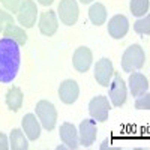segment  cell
<instances>
[{"instance_id":"obj_9","label":"cell","mask_w":150,"mask_h":150,"mask_svg":"<svg viewBox=\"0 0 150 150\" xmlns=\"http://www.w3.org/2000/svg\"><path fill=\"white\" fill-rule=\"evenodd\" d=\"M98 137L95 119H84L80 125V144L84 147H90Z\"/></svg>"},{"instance_id":"obj_27","label":"cell","mask_w":150,"mask_h":150,"mask_svg":"<svg viewBox=\"0 0 150 150\" xmlns=\"http://www.w3.org/2000/svg\"><path fill=\"white\" fill-rule=\"evenodd\" d=\"M38 2H39L42 6H50V5H53L54 0H38Z\"/></svg>"},{"instance_id":"obj_5","label":"cell","mask_w":150,"mask_h":150,"mask_svg":"<svg viewBox=\"0 0 150 150\" xmlns=\"http://www.w3.org/2000/svg\"><path fill=\"white\" fill-rule=\"evenodd\" d=\"M57 14L60 17V21L66 24V26H74L78 20V3L77 0H60L59 8H57Z\"/></svg>"},{"instance_id":"obj_1","label":"cell","mask_w":150,"mask_h":150,"mask_svg":"<svg viewBox=\"0 0 150 150\" xmlns=\"http://www.w3.org/2000/svg\"><path fill=\"white\" fill-rule=\"evenodd\" d=\"M21 53L20 45L11 39L2 38L0 39V83H12L20 71Z\"/></svg>"},{"instance_id":"obj_25","label":"cell","mask_w":150,"mask_h":150,"mask_svg":"<svg viewBox=\"0 0 150 150\" xmlns=\"http://www.w3.org/2000/svg\"><path fill=\"white\" fill-rule=\"evenodd\" d=\"M21 3H23V0H2V5L9 12H12V14H17L20 6H21Z\"/></svg>"},{"instance_id":"obj_26","label":"cell","mask_w":150,"mask_h":150,"mask_svg":"<svg viewBox=\"0 0 150 150\" xmlns=\"http://www.w3.org/2000/svg\"><path fill=\"white\" fill-rule=\"evenodd\" d=\"M8 149H9V143H8L6 135L0 132V150H8Z\"/></svg>"},{"instance_id":"obj_7","label":"cell","mask_w":150,"mask_h":150,"mask_svg":"<svg viewBox=\"0 0 150 150\" xmlns=\"http://www.w3.org/2000/svg\"><path fill=\"white\" fill-rule=\"evenodd\" d=\"M89 112L92 119L98 122H107L108 114H110V104H108V98L107 96H95L92 101L89 102Z\"/></svg>"},{"instance_id":"obj_15","label":"cell","mask_w":150,"mask_h":150,"mask_svg":"<svg viewBox=\"0 0 150 150\" xmlns=\"http://www.w3.org/2000/svg\"><path fill=\"white\" fill-rule=\"evenodd\" d=\"M128 84H129V90H131L132 96H135V98L149 90V81L141 72H135V71L131 72Z\"/></svg>"},{"instance_id":"obj_18","label":"cell","mask_w":150,"mask_h":150,"mask_svg":"<svg viewBox=\"0 0 150 150\" xmlns=\"http://www.w3.org/2000/svg\"><path fill=\"white\" fill-rule=\"evenodd\" d=\"M89 18L95 26H102L107 21V9L102 3H93L89 9Z\"/></svg>"},{"instance_id":"obj_6","label":"cell","mask_w":150,"mask_h":150,"mask_svg":"<svg viewBox=\"0 0 150 150\" xmlns=\"http://www.w3.org/2000/svg\"><path fill=\"white\" fill-rule=\"evenodd\" d=\"M112 77H114V80H112V83H110V99L114 107H122L126 102V84L119 72H114Z\"/></svg>"},{"instance_id":"obj_24","label":"cell","mask_w":150,"mask_h":150,"mask_svg":"<svg viewBox=\"0 0 150 150\" xmlns=\"http://www.w3.org/2000/svg\"><path fill=\"white\" fill-rule=\"evenodd\" d=\"M150 95L146 92L140 96H137V101H135V108L138 110H149L150 108Z\"/></svg>"},{"instance_id":"obj_19","label":"cell","mask_w":150,"mask_h":150,"mask_svg":"<svg viewBox=\"0 0 150 150\" xmlns=\"http://www.w3.org/2000/svg\"><path fill=\"white\" fill-rule=\"evenodd\" d=\"M3 36L14 39L18 45H24V44L27 42V35H26V32H24V27L17 26V24H12V26H9V27L3 32Z\"/></svg>"},{"instance_id":"obj_8","label":"cell","mask_w":150,"mask_h":150,"mask_svg":"<svg viewBox=\"0 0 150 150\" xmlns=\"http://www.w3.org/2000/svg\"><path fill=\"white\" fill-rule=\"evenodd\" d=\"M114 74V68H112L111 60L104 57L101 60L96 62V66H95V78L98 81V84H101L102 87H108L111 77Z\"/></svg>"},{"instance_id":"obj_2","label":"cell","mask_w":150,"mask_h":150,"mask_svg":"<svg viewBox=\"0 0 150 150\" xmlns=\"http://www.w3.org/2000/svg\"><path fill=\"white\" fill-rule=\"evenodd\" d=\"M146 63V56L144 50L138 44H132L131 47L126 48L122 57V68L125 72H134L138 71L144 66Z\"/></svg>"},{"instance_id":"obj_22","label":"cell","mask_w":150,"mask_h":150,"mask_svg":"<svg viewBox=\"0 0 150 150\" xmlns=\"http://www.w3.org/2000/svg\"><path fill=\"white\" fill-rule=\"evenodd\" d=\"M134 30L140 35H149L150 33V17L146 15L143 20L135 21L134 24Z\"/></svg>"},{"instance_id":"obj_16","label":"cell","mask_w":150,"mask_h":150,"mask_svg":"<svg viewBox=\"0 0 150 150\" xmlns=\"http://www.w3.org/2000/svg\"><path fill=\"white\" fill-rule=\"evenodd\" d=\"M21 125H23V131L26 132L27 135V138L30 141H36L38 138H39V135H41V125L39 122L36 120V116L35 114H26L23 117L21 120Z\"/></svg>"},{"instance_id":"obj_28","label":"cell","mask_w":150,"mask_h":150,"mask_svg":"<svg viewBox=\"0 0 150 150\" xmlns=\"http://www.w3.org/2000/svg\"><path fill=\"white\" fill-rule=\"evenodd\" d=\"M80 2H81L83 5H87V3H92L93 0H80Z\"/></svg>"},{"instance_id":"obj_4","label":"cell","mask_w":150,"mask_h":150,"mask_svg":"<svg viewBox=\"0 0 150 150\" xmlns=\"http://www.w3.org/2000/svg\"><path fill=\"white\" fill-rule=\"evenodd\" d=\"M38 8L33 0H23V3L17 12V20L24 29H32L36 23Z\"/></svg>"},{"instance_id":"obj_3","label":"cell","mask_w":150,"mask_h":150,"mask_svg":"<svg viewBox=\"0 0 150 150\" xmlns=\"http://www.w3.org/2000/svg\"><path fill=\"white\" fill-rule=\"evenodd\" d=\"M36 116L41 120V125L47 131H53L57 123V110L48 101H39L36 104Z\"/></svg>"},{"instance_id":"obj_11","label":"cell","mask_w":150,"mask_h":150,"mask_svg":"<svg viewBox=\"0 0 150 150\" xmlns=\"http://www.w3.org/2000/svg\"><path fill=\"white\" fill-rule=\"evenodd\" d=\"M92 60H93V54L90 51V48L80 47V48L75 50L74 57H72V63H74V68L78 72L84 74L92 66Z\"/></svg>"},{"instance_id":"obj_13","label":"cell","mask_w":150,"mask_h":150,"mask_svg":"<svg viewBox=\"0 0 150 150\" xmlns=\"http://www.w3.org/2000/svg\"><path fill=\"white\" fill-rule=\"evenodd\" d=\"M59 29V21H57V15L56 12L48 9L45 12L41 14V18H39V30L42 35L45 36H53Z\"/></svg>"},{"instance_id":"obj_23","label":"cell","mask_w":150,"mask_h":150,"mask_svg":"<svg viewBox=\"0 0 150 150\" xmlns=\"http://www.w3.org/2000/svg\"><path fill=\"white\" fill-rule=\"evenodd\" d=\"M14 23V17H12L9 12H5V11H0V33H3L9 26H12Z\"/></svg>"},{"instance_id":"obj_12","label":"cell","mask_w":150,"mask_h":150,"mask_svg":"<svg viewBox=\"0 0 150 150\" xmlns=\"http://www.w3.org/2000/svg\"><path fill=\"white\" fill-rule=\"evenodd\" d=\"M78 95H80V87L77 81L74 80H65L59 87V98L63 104L68 105L74 104L78 99Z\"/></svg>"},{"instance_id":"obj_21","label":"cell","mask_w":150,"mask_h":150,"mask_svg":"<svg viewBox=\"0 0 150 150\" xmlns=\"http://www.w3.org/2000/svg\"><path fill=\"white\" fill-rule=\"evenodd\" d=\"M131 12L135 17H144L149 11V0H131Z\"/></svg>"},{"instance_id":"obj_17","label":"cell","mask_w":150,"mask_h":150,"mask_svg":"<svg viewBox=\"0 0 150 150\" xmlns=\"http://www.w3.org/2000/svg\"><path fill=\"white\" fill-rule=\"evenodd\" d=\"M6 105L11 111H18L23 105V92L20 87H11L6 93Z\"/></svg>"},{"instance_id":"obj_10","label":"cell","mask_w":150,"mask_h":150,"mask_svg":"<svg viewBox=\"0 0 150 150\" xmlns=\"http://www.w3.org/2000/svg\"><path fill=\"white\" fill-rule=\"evenodd\" d=\"M128 30H129V21L122 14L114 15L108 21V35L112 39H122V38L126 36Z\"/></svg>"},{"instance_id":"obj_20","label":"cell","mask_w":150,"mask_h":150,"mask_svg":"<svg viewBox=\"0 0 150 150\" xmlns=\"http://www.w3.org/2000/svg\"><path fill=\"white\" fill-rule=\"evenodd\" d=\"M9 149H12V150H27L29 149V143L21 129H12Z\"/></svg>"},{"instance_id":"obj_14","label":"cell","mask_w":150,"mask_h":150,"mask_svg":"<svg viewBox=\"0 0 150 150\" xmlns=\"http://www.w3.org/2000/svg\"><path fill=\"white\" fill-rule=\"evenodd\" d=\"M60 140L63 141V144H66V147L69 149H78L80 143H78V132L75 129V126L72 123L66 122L60 126Z\"/></svg>"}]
</instances>
